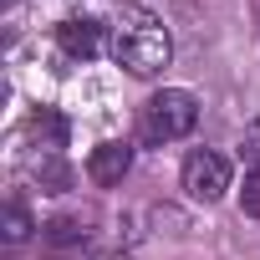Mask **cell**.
<instances>
[{"label":"cell","instance_id":"ba28073f","mask_svg":"<svg viewBox=\"0 0 260 260\" xmlns=\"http://www.w3.org/2000/svg\"><path fill=\"white\" fill-rule=\"evenodd\" d=\"M31 214H26V204H6V224H0V235H6V245H26L31 240Z\"/></svg>","mask_w":260,"mask_h":260},{"label":"cell","instance_id":"7a4b0ae2","mask_svg":"<svg viewBox=\"0 0 260 260\" xmlns=\"http://www.w3.org/2000/svg\"><path fill=\"white\" fill-rule=\"evenodd\" d=\"M194 122H199L194 92L164 87V92H153L148 107H143V138H148V143H174V138H189V133H194Z\"/></svg>","mask_w":260,"mask_h":260},{"label":"cell","instance_id":"30bf717a","mask_svg":"<svg viewBox=\"0 0 260 260\" xmlns=\"http://www.w3.org/2000/svg\"><path fill=\"white\" fill-rule=\"evenodd\" d=\"M240 209H245L250 219H260V169H250V174H245V189H240Z\"/></svg>","mask_w":260,"mask_h":260},{"label":"cell","instance_id":"52a82bcc","mask_svg":"<svg viewBox=\"0 0 260 260\" xmlns=\"http://www.w3.org/2000/svg\"><path fill=\"white\" fill-rule=\"evenodd\" d=\"M31 169H36V179H41V189H46V194L72 189V169H67V158H61V153H41Z\"/></svg>","mask_w":260,"mask_h":260},{"label":"cell","instance_id":"8fae6325","mask_svg":"<svg viewBox=\"0 0 260 260\" xmlns=\"http://www.w3.org/2000/svg\"><path fill=\"white\" fill-rule=\"evenodd\" d=\"M240 158H250V164L260 169V117L245 127V138H240Z\"/></svg>","mask_w":260,"mask_h":260},{"label":"cell","instance_id":"6da1fadb","mask_svg":"<svg viewBox=\"0 0 260 260\" xmlns=\"http://www.w3.org/2000/svg\"><path fill=\"white\" fill-rule=\"evenodd\" d=\"M112 56H117V67H127L133 77L164 72L169 56H174L169 26H164L153 11H138V6L117 11V26H112Z\"/></svg>","mask_w":260,"mask_h":260},{"label":"cell","instance_id":"8992f818","mask_svg":"<svg viewBox=\"0 0 260 260\" xmlns=\"http://www.w3.org/2000/svg\"><path fill=\"white\" fill-rule=\"evenodd\" d=\"M31 133H36L41 153H61V148H67V117L51 112V107H41V112L31 117Z\"/></svg>","mask_w":260,"mask_h":260},{"label":"cell","instance_id":"9c48e42d","mask_svg":"<svg viewBox=\"0 0 260 260\" xmlns=\"http://www.w3.org/2000/svg\"><path fill=\"white\" fill-rule=\"evenodd\" d=\"M82 240H87V224L82 219H67L61 214V219L46 224V245H82Z\"/></svg>","mask_w":260,"mask_h":260},{"label":"cell","instance_id":"3957f363","mask_svg":"<svg viewBox=\"0 0 260 260\" xmlns=\"http://www.w3.org/2000/svg\"><path fill=\"white\" fill-rule=\"evenodd\" d=\"M224 189H230V158H219L209 148H199V153L184 158V194L189 199L214 204V199H224Z\"/></svg>","mask_w":260,"mask_h":260},{"label":"cell","instance_id":"5b68a950","mask_svg":"<svg viewBox=\"0 0 260 260\" xmlns=\"http://www.w3.org/2000/svg\"><path fill=\"white\" fill-rule=\"evenodd\" d=\"M56 41H61V51H67V56L87 61V56H97V51H102V26H97L92 16H72V21H61V26H56Z\"/></svg>","mask_w":260,"mask_h":260},{"label":"cell","instance_id":"277c9868","mask_svg":"<svg viewBox=\"0 0 260 260\" xmlns=\"http://www.w3.org/2000/svg\"><path fill=\"white\" fill-rule=\"evenodd\" d=\"M133 169V148L127 143H97L92 148V158H87V179L92 184H102V189H112V184H122V174Z\"/></svg>","mask_w":260,"mask_h":260}]
</instances>
